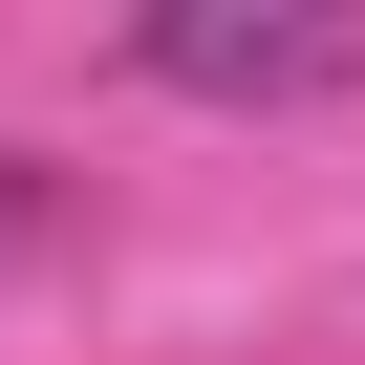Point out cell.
Returning <instances> with one entry per match:
<instances>
[{
    "instance_id": "cell-1",
    "label": "cell",
    "mask_w": 365,
    "mask_h": 365,
    "mask_svg": "<svg viewBox=\"0 0 365 365\" xmlns=\"http://www.w3.org/2000/svg\"><path fill=\"white\" fill-rule=\"evenodd\" d=\"M129 65L194 86V108H322V86H365V22H215L194 0V22H150Z\"/></svg>"
},
{
    "instance_id": "cell-2",
    "label": "cell",
    "mask_w": 365,
    "mask_h": 365,
    "mask_svg": "<svg viewBox=\"0 0 365 365\" xmlns=\"http://www.w3.org/2000/svg\"><path fill=\"white\" fill-rule=\"evenodd\" d=\"M43 215H65V172H43V150H0V258H22Z\"/></svg>"
}]
</instances>
